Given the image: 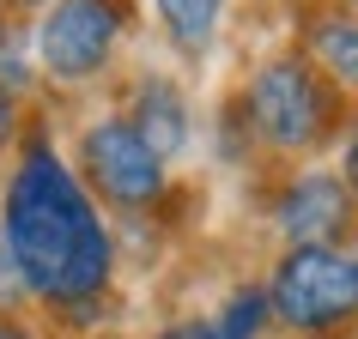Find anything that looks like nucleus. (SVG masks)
Segmentation results:
<instances>
[{"label":"nucleus","instance_id":"nucleus-1","mask_svg":"<svg viewBox=\"0 0 358 339\" xmlns=\"http://www.w3.org/2000/svg\"><path fill=\"white\" fill-rule=\"evenodd\" d=\"M0 243L19 266V285L43 303H92L103 297L115 266L110 230L97 218L92 194L73 170L55 158L49 140H31L19 151L13 188H6V218Z\"/></svg>","mask_w":358,"mask_h":339},{"label":"nucleus","instance_id":"nucleus-2","mask_svg":"<svg viewBox=\"0 0 358 339\" xmlns=\"http://www.w3.org/2000/svg\"><path fill=\"white\" fill-rule=\"evenodd\" d=\"M267 315L298 327V333H328L358 315V266L346 248H285L267 285Z\"/></svg>","mask_w":358,"mask_h":339},{"label":"nucleus","instance_id":"nucleus-3","mask_svg":"<svg viewBox=\"0 0 358 339\" xmlns=\"http://www.w3.org/2000/svg\"><path fill=\"white\" fill-rule=\"evenodd\" d=\"M249 128L273 151H316L334 133V91L310 61H267L249 85Z\"/></svg>","mask_w":358,"mask_h":339},{"label":"nucleus","instance_id":"nucleus-4","mask_svg":"<svg viewBox=\"0 0 358 339\" xmlns=\"http://www.w3.org/2000/svg\"><path fill=\"white\" fill-rule=\"evenodd\" d=\"M122 43V6L115 0H55L37 24V61L55 79L79 85L92 79Z\"/></svg>","mask_w":358,"mask_h":339},{"label":"nucleus","instance_id":"nucleus-5","mask_svg":"<svg viewBox=\"0 0 358 339\" xmlns=\"http://www.w3.org/2000/svg\"><path fill=\"white\" fill-rule=\"evenodd\" d=\"M79 170H85V182L103 200H115V206H152L164 194V158L122 115L85 128V140H79Z\"/></svg>","mask_w":358,"mask_h":339},{"label":"nucleus","instance_id":"nucleus-6","mask_svg":"<svg viewBox=\"0 0 358 339\" xmlns=\"http://www.w3.org/2000/svg\"><path fill=\"white\" fill-rule=\"evenodd\" d=\"M352 218H358V194L334 170H303L273 200V225L285 230L292 248H334V236L352 230Z\"/></svg>","mask_w":358,"mask_h":339},{"label":"nucleus","instance_id":"nucleus-7","mask_svg":"<svg viewBox=\"0 0 358 339\" xmlns=\"http://www.w3.org/2000/svg\"><path fill=\"white\" fill-rule=\"evenodd\" d=\"M140 140H146L158 158H170V151L189 146V103H182V91L170 85V79H140V91H134V110L122 115Z\"/></svg>","mask_w":358,"mask_h":339},{"label":"nucleus","instance_id":"nucleus-8","mask_svg":"<svg viewBox=\"0 0 358 339\" xmlns=\"http://www.w3.org/2000/svg\"><path fill=\"white\" fill-rule=\"evenodd\" d=\"M310 55L340 91H358V13H328L310 24Z\"/></svg>","mask_w":358,"mask_h":339},{"label":"nucleus","instance_id":"nucleus-9","mask_svg":"<svg viewBox=\"0 0 358 339\" xmlns=\"http://www.w3.org/2000/svg\"><path fill=\"white\" fill-rule=\"evenodd\" d=\"M219 6L225 0H158V19H164L170 43L182 49V55H201L219 31Z\"/></svg>","mask_w":358,"mask_h":339},{"label":"nucleus","instance_id":"nucleus-10","mask_svg":"<svg viewBox=\"0 0 358 339\" xmlns=\"http://www.w3.org/2000/svg\"><path fill=\"white\" fill-rule=\"evenodd\" d=\"M267 291L262 285H237L225 297V309L213 315V327H219V339H262L267 333Z\"/></svg>","mask_w":358,"mask_h":339},{"label":"nucleus","instance_id":"nucleus-11","mask_svg":"<svg viewBox=\"0 0 358 339\" xmlns=\"http://www.w3.org/2000/svg\"><path fill=\"white\" fill-rule=\"evenodd\" d=\"M158 339H219V327H213V315H194V321H176V327H164Z\"/></svg>","mask_w":358,"mask_h":339},{"label":"nucleus","instance_id":"nucleus-12","mask_svg":"<svg viewBox=\"0 0 358 339\" xmlns=\"http://www.w3.org/2000/svg\"><path fill=\"white\" fill-rule=\"evenodd\" d=\"M340 182L358 194V121H352V133H346V146H340Z\"/></svg>","mask_w":358,"mask_h":339},{"label":"nucleus","instance_id":"nucleus-13","mask_svg":"<svg viewBox=\"0 0 358 339\" xmlns=\"http://www.w3.org/2000/svg\"><path fill=\"white\" fill-rule=\"evenodd\" d=\"M19 291H24V285H19V266H13V255H6V243H0V309L19 297Z\"/></svg>","mask_w":358,"mask_h":339},{"label":"nucleus","instance_id":"nucleus-14","mask_svg":"<svg viewBox=\"0 0 358 339\" xmlns=\"http://www.w3.org/2000/svg\"><path fill=\"white\" fill-rule=\"evenodd\" d=\"M6 133H13V97L0 91V140H6Z\"/></svg>","mask_w":358,"mask_h":339},{"label":"nucleus","instance_id":"nucleus-15","mask_svg":"<svg viewBox=\"0 0 358 339\" xmlns=\"http://www.w3.org/2000/svg\"><path fill=\"white\" fill-rule=\"evenodd\" d=\"M0 339H31V333H24L19 321H0Z\"/></svg>","mask_w":358,"mask_h":339},{"label":"nucleus","instance_id":"nucleus-16","mask_svg":"<svg viewBox=\"0 0 358 339\" xmlns=\"http://www.w3.org/2000/svg\"><path fill=\"white\" fill-rule=\"evenodd\" d=\"M352 266H358V248H352Z\"/></svg>","mask_w":358,"mask_h":339}]
</instances>
